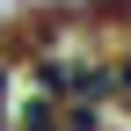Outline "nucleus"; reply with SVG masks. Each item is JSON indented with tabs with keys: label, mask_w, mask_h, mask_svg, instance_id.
Instances as JSON below:
<instances>
[{
	"label": "nucleus",
	"mask_w": 131,
	"mask_h": 131,
	"mask_svg": "<svg viewBox=\"0 0 131 131\" xmlns=\"http://www.w3.org/2000/svg\"><path fill=\"white\" fill-rule=\"evenodd\" d=\"M109 80H117V95H131V58H124V66H109Z\"/></svg>",
	"instance_id": "obj_1"
}]
</instances>
